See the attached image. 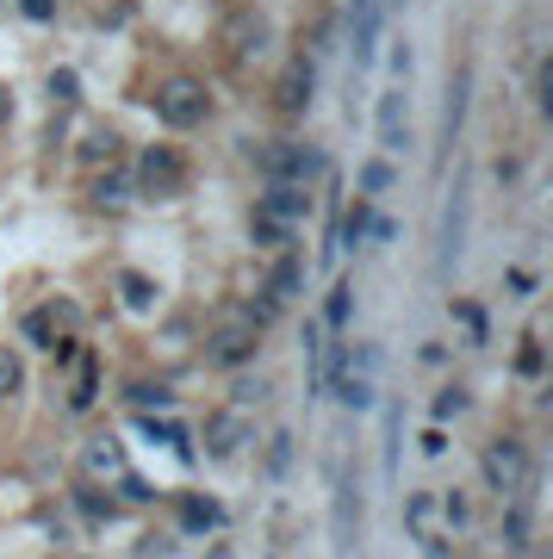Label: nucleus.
Here are the masks:
<instances>
[{
	"mask_svg": "<svg viewBox=\"0 0 553 559\" xmlns=\"http://www.w3.org/2000/svg\"><path fill=\"white\" fill-rule=\"evenodd\" d=\"M75 510H81L87 522H94V528H106V522L119 516V503L106 498V491H94V485H81V491H75Z\"/></svg>",
	"mask_w": 553,
	"mask_h": 559,
	"instance_id": "obj_18",
	"label": "nucleus"
},
{
	"mask_svg": "<svg viewBox=\"0 0 553 559\" xmlns=\"http://www.w3.org/2000/svg\"><path fill=\"white\" fill-rule=\"evenodd\" d=\"M69 323H75V305H69V299H57V305H38V311L25 318V336L50 348V342H57L62 330H69Z\"/></svg>",
	"mask_w": 553,
	"mask_h": 559,
	"instance_id": "obj_10",
	"label": "nucleus"
},
{
	"mask_svg": "<svg viewBox=\"0 0 553 559\" xmlns=\"http://www.w3.org/2000/svg\"><path fill=\"white\" fill-rule=\"evenodd\" d=\"M442 510H448V522H455V528H467V498H460V491H448V498H442Z\"/></svg>",
	"mask_w": 553,
	"mask_h": 559,
	"instance_id": "obj_33",
	"label": "nucleus"
},
{
	"mask_svg": "<svg viewBox=\"0 0 553 559\" xmlns=\"http://www.w3.org/2000/svg\"><path fill=\"white\" fill-rule=\"evenodd\" d=\"M349 311H355V286L337 280V286H330V299H323V330H349Z\"/></svg>",
	"mask_w": 553,
	"mask_h": 559,
	"instance_id": "obj_17",
	"label": "nucleus"
},
{
	"mask_svg": "<svg viewBox=\"0 0 553 559\" xmlns=\"http://www.w3.org/2000/svg\"><path fill=\"white\" fill-rule=\"evenodd\" d=\"M485 485L492 491H522L529 485V448L522 441H492L485 448Z\"/></svg>",
	"mask_w": 553,
	"mask_h": 559,
	"instance_id": "obj_6",
	"label": "nucleus"
},
{
	"mask_svg": "<svg viewBox=\"0 0 553 559\" xmlns=\"http://www.w3.org/2000/svg\"><path fill=\"white\" fill-rule=\"evenodd\" d=\"M337 392H342V404H349V411H367V404H374V392H367V380H342Z\"/></svg>",
	"mask_w": 553,
	"mask_h": 559,
	"instance_id": "obj_30",
	"label": "nucleus"
},
{
	"mask_svg": "<svg viewBox=\"0 0 553 559\" xmlns=\"http://www.w3.org/2000/svg\"><path fill=\"white\" fill-rule=\"evenodd\" d=\"M435 503H442V498H430V491H411V503H404V522H411V535L423 540L430 554H442V540L430 535V528H435Z\"/></svg>",
	"mask_w": 553,
	"mask_h": 559,
	"instance_id": "obj_13",
	"label": "nucleus"
},
{
	"mask_svg": "<svg viewBox=\"0 0 553 559\" xmlns=\"http://www.w3.org/2000/svg\"><path fill=\"white\" fill-rule=\"evenodd\" d=\"M81 466H87L94 479H125V448H119V441H87Z\"/></svg>",
	"mask_w": 553,
	"mask_h": 559,
	"instance_id": "obj_14",
	"label": "nucleus"
},
{
	"mask_svg": "<svg viewBox=\"0 0 553 559\" xmlns=\"http://www.w3.org/2000/svg\"><path fill=\"white\" fill-rule=\"evenodd\" d=\"M249 448V417H243L237 404H224V411H212L205 417V454L212 460H231Z\"/></svg>",
	"mask_w": 553,
	"mask_h": 559,
	"instance_id": "obj_7",
	"label": "nucleus"
},
{
	"mask_svg": "<svg viewBox=\"0 0 553 559\" xmlns=\"http://www.w3.org/2000/svg\"><path fill=\"white\" fill-rule=\"evenodd\" d=\"M460 411H467V392H460V385H448V392L435 399V423H455Z\"/></svg>",
	"mask_w": 553,
	"mask_h": 559,
	"instance_id": "obj_28",
	"label": "nucleus"
},
{
	"mask_svg": "<svg viewBox=\"0 0 553 559\" xmlns=\"http://www.w3.org/2000/svg\"><path fill=\"white\" fill-rule=\"evenodd\" d=\"M25 392V360L13 348H0V399H20Z\"/></svg>",
	"mask_w": 553,
	"mask_h": 559,
	"instance_id": "obj_19",
	"label": "nucleus"
},
{
	"mask_svg": "<svg viewBox=\"0 0 553 559\" xmlns=\"http://www.w3.org/2000/svg\"><path fill=\"white\" fill-rule=\"evenodd\" d=\"M349 528H355V491L337 485V547L349 554Z\"/></svg>",
	"mask_w": 553,
	"mask_h": 559,
	"instance_id": "obj_22",
	"label": "nucleus"
},
{
	"mask_svg": "<svg viewBox=\"0 0 553 559\" xmlns=\"http://www.w3.org/2000/svg\"><path fill=\"white\" fill-rule=\"evenodd\" d=\"M20 13L25 20H38V25H50L57 20V0H20Z\"/></svg>",
	"mask_w": 553,
	"mask_h": 559,
	"instance_id": "obj_32",
	"label": "nucleus"
},
{
	"mask_svg": "<svg viewBox=\"0 0 553 559\" xmlns=\"http://www.w3.org/2000/svg\"><path fill=\"white\" fill-rule=\"evenodd\" d=\"M311 94H317L311 57H293L286 69H280V81H274V112L280 119H305V112H311Z\"/></svg>",
	"mask_w": 553,
	"mask_h": 559,
	"instance_id": "obj_5",
	"label": "nucleus"
},
{
	"mask_svg": "<svg viewBox=\"0 0 553 559\" xmlns=\"http://www.w3.org/2000/svg\"><path fill=\"white\" fill-rule=\"evenodd\" d=\"M374 32H379V20L367 13V7H361V13H355V50H361V62L374 57Z\"/></svg>",
	"mask_w": 553,
	"mask_h": 559,
	"instance_id": "obj_25",
	"label": "nucleus"
},
{
	"mask_svg": "<svg viewBox=\"0 0 553 559\" xmlns=\"http://www.w3.org/2000/svg\"><path fill=\"white\" fill-rule=\"evenodd\" d=\"M367 230H374V205H355V212H349V224H342V242H361Z\"/></svg>",
	"mask_w": 553,
	"mask_h": 559,
	"instance_id": "obj_27",
	"label": "nucleus"
},
{
	"mask_svg": "<svg viewBox=\"0 0 553 559\" xmlns=\"http://www.w3.org/2000/svg\"><path fill=\"white\" fill-rule=\"evenodd\" d=\"M131 187H138L143 200H180L187 193V156L180 150H143L138 168H131Z\"/></svg>",
	"mask_w": 553,
	"mask_h": 559,
	"instance_id": "obj_2",
	"label": "nucleus"
},
{
	"mask_svg": "<svg viewBox=\"0 0 553 559\" xmlns=\"http://www.w3.org/2000/svg\"><path fill=\"white\" fill-rule=\"evenodd\" d=\"M455 318L467 323V336H473V342H485V311H479L473 299H460V305H455Z\"/></svg>",
	"mask_w": 553,
	"mask_h": 559,
	"instance_id": "obj_29",
	"label": "nucleus"
},
{
	"mask_svg": "<svg viewBox=\"0 0 553 559\" xmlns=\"http://www.w3.org/2000/svg\"><path fill=\"white\" fill-rule=\"evenodd\" d=\"M298 286H305V267H298L293 255H280V261H274V274H268V293H274L280 305H293V299H298Z\"/></svg>",
	"mask_w": 553,
	"mask_h": 559,
	"instance_id": "obj_16",
	"label": "nucleus"
},
{
	"mask_svg": "<svg viewBox=\"0 0 553 559\" xmlns=\"http://www.w3.org/2000/svg\"><path fill=\"white\" fill-rule=\"evenodd\" d=\"M156 119L175 124V131H193V124L212 119V87L199 75H187V69H175V75L156 81Z\"/></svg>",
	"mask_w": 553,
	"mask_h": 559,
	"instance_id": "obj_1",
	"label": "nucleus"
},
{
	"mask_svg": "<svg viewBox=\"0 0 553 559\" xmlns=\"http://www.w3.org/2000/svg\"><path fill=\"white\" fill-rule=\"evenodd\" d=\"M516 373H522V380H534V373H541V342H522V355H516Z\"/></svg>",
	"mask_w": 553,
	"mask_h": 559,
	"instance_id": "obj_31",
	"label": "nucleus"
},
{
	"mask_svg": "<svg viewBox=\"0 0 553 559\" xmlns=\"http://www.w3.org/2000/svg\"><path fill=\"white\" fill-rule=\"evenodd\" d=\"M131 193H138V187H131V175H125V168H106V175H94V205H99V212H119Z\"/></svg>",
	"mask_w": 553,
	"mask_h": 559,
	"instance_id": "obj_15",
	"label": "nucleus"
},
{
	"mask_svg": "<svg viewBox=\"0 0 553 559\" xmlns=\"http://www.w3.org/2000/svg\"><path fill=\"white\" fill-rule=\"evenodd\" d=\"M404 138H411V131H404V94L392 87V94L379 100V143H386V156H398Z\"/></svg>",
	"mask_w": 553,
	"mask_h": 559,
	"instance_id": "obj_12",
	"label": "nucleus"
},
{
	"mask_svg": "<svg viewBox=\"0 0 553 559\" xmlns=\"http://www.w3.org/2000/svg\"><path fill=\"white\" fill-rule=\"evenodd\" d=\"M180 510V535H205V528H217L224 522V510H217V498H199V491H187V498H175Z\"/></svg>",
	"mask_w": 553,
	"mask_h": 559,
	"instance_id": "obj_11",
	"label": "nucleus"
},
{
	"mask_svg": "<svg viewBox=\"0 0 553 559\" xmlns=\"http://www.w3.org/2000/svg\"><path fill=\"white\" fill-rule=\"evenodd\" d=\"M268 50H274V20L268 13H231V25H224V57H231V69H249Z\"/></svg>",
	"mask_w": 553,
	"mask_h": 559,
	"instance_id": "obj_3",
	"label": "nucleus"
},
{
	"mask_svg": "<svg viewBox=\"0 0 553 559\" xmlns=\"http://www.w3.org/2000/svg\"><path fill=\"white\" fill-rule=\"evenodd\" d=\"M113 156H119V131H94L87 150H81V162H113Z\"/></svg>",
	"mask_w": 553,
	"mask_h": 559,
	"instance_id": "obj_23",
	"label": "nucleus"
},
{
	"mask_svg": "<svg viewBox=\"0 0 553 559\" xmlns=\"http://www.w3.org/2000/svg\"><path fill=\"white\" fill-rule=\"evenodd\" d=\"M256 348H261V330L249 318L217 323L212 336H205V360H212V367H224V373H231V367H249V360H256Z\"/></svg>",
	"mask_w": 553,
	"mask_h": 559,
	"instance_id": "obj_4",
	"label": "nucleus"
},
{
	"mask_svg": "<svg viewBox=\"0 0 553 559\" xmlns=\"http://www.w3.org/2000/svg\"><path fill=\"white\" fill-rule=\"evenodd\" d=\"M392 187V162L379 156V162H367V175H361V193H386Z\"/></svg>",
	"mask_w": 553,
	"mask_h": 559,
	"instance_id": "obj_26",
	"label": "nucleus"
},
{
	"mask_svg": "<svg viewBox=\"0 0 553 559\" xmlns=\"http://www.w3.org/2000/svg\"><path fill=\"white\" fill-rule=\"evenodd\" d=\"M50 100H75V75H69V69L50 75Z\"/></svg>",
	"mask_w": 553,
	"mask_h": 559,
	"instance_id": "obj_35",
	"label": "nucleus"
},
{
	"mask_svg": "<svg viewBox=\"0 0 553 559\" xmlns=\"http://www.w3.org/2000/svg\"><path fill=\"white\" fill-rule=\"evenodd\" d=\"M510 547H529V510H510Z\"/></svg>",
	"mask_w": 553,
	"mask_h": 559,
	"instance_id": "obj_34",
	"label": "nucleus"
},
{
	"mask_svg": "<svg viewBox=\"0 0 553 559\" xmlns=\"http://www.w3.org/2000/svg\"><path fill=\"white\" fill-rule=\"evenodd\" d=\"M249 237H256L261 249H286V237H293V230H286L280 218H268V212H256V218H249Z\"/></svg>",
	"mask_w": 553,
	"mask_h": 559,
	"instance_id": "obj_20",
	"label": "nucleus"
},
{
	"mask_svg": "<svg viewBox=\"0 0 553 559\" xmlns=\"http://www.w3.org/2000/svg\"><path fill=\"white\" fill-rule=\"evenodd\" d=\"M286 473H293V436L280 429V436L268 441V479H286Z\"/></svg>",
	"mask_w": 553,
	"mask_h": 559,
	"instance_id": "obj_21",
	"label": "nucleus"
},
{
	"mask_svg": "<svg viewBox=\"0 0 553 559\" xmlns=\"http://www.w3.org/2000/svg\"><path fill=\"white\" fill-rule=\"evenodd\" d=\"M261 212H268V218H280L286 230H298V224L311 218V187H293V180H268V193H261Z\"/></svg>",
	"mask_w": 553,
	"mask_h": 559,
	"instance_id": "obj_8",
	"label": "nucleus"
},
{
	"mask_svg": "<svg viewBox=\"0 0 553 559\" xmlns=\"http://www.w3.org/2000/svg\"><path fill=\"white\" fill-rule=\"evenodd\" d=\"M119 293H125V305H138V311H143V305H156V286H150L143 274H125Z\"/></svg>",
	"mask_w": 553,
	"mask_h": 559,
	"instance_id": "obj_24",
	"label": "nucleus"
},
{
	"mask_svg": "<svg viewBox=\"0 0 553 559\" xmlns=\"http://www.w3.org/2000/svg\"><path fill=\"white\" fill-rule=\"evenodd\" d=\"M13 119V94H7V81H0V124Z\"/></svg>",
	"mask_w": 553,
	"mask_h": 559,
	"instance_id": "obj_36",
	"label": "nucleus"
},
{
	"mask_svg": "<svg viewBox=\"0 0 553 559\" xmlns=\"http://www.w3.org/2000/svg\"><path fill=\"white\" fill-rule=\"evenodd\" d=\"M323 168H330V162H323V150H298V143H286V150H274V156H268V180H293V187L317 180Z\"/></svg>",
	"mask_w": 553,
	"mask_h": 559,
	"instance_id": "obj_9",
	"label": "nucleus"
}]
</instances>
